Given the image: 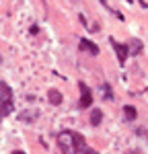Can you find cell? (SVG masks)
<instances>
[{"instance_id":"cell-1","label":"cell","mask_w":148,"mask_h":154,"mask_svg":"<svg viewBox=\"0 0 148 154\" xmlns=\"http://www.w3.org/2000/svg\"><path fill=\"white\" fill-rule=\"evenodd\" d=\"M56 142L60 146V150L64 154H74L76 150H80L82 146H86V140L82 134L78 131H72V130H64L56 136Z\"/></svg>"},{"instance_id":"cell-2","label":"cell","mask_w":148,"mask_h":154,"mask_svg":"<svg viewBox=\"0 0 148 154\" xmlns=\"http://www.w3.org/2000/svg\"><path fill=\"white\" fill-rule=\"evenodd\" d=\"M12 111V91L6 82L0 80V119Z\"/></svg>"},{"instance_id":"cell-3","label":"cell","mask_w":148,"mask_h":154,"mask_svg":"<svg viewBox=\"0 0 148 154\" xmlns=\"http://www.w3.org/2000/svg\"><path fill=\"white\" fill-rule=\"evenodd\" d=\"M78 91H80V103H78V107L80 109H88V107L93 105V93L88 91V86L82 80L78 82Z\"/></svg>"},{"instance_id":"cell-4","label":"cell","mask_w":148,"mask_h":154,"mask_svg":"<svg viewBox=\"0 0 148 154\" xmlns=\"http://www.w3.org/2000/svg\"><path fill=\"white\" fill-rule=\"evenodd\" d=\"M111 45H113L115 54H117V60H119V64H123V62L128 60V56L132 54V51H130V48H128V43H117L115 39H111Z\"/></svg>"},{"instance_id":"cell-5","label":"cell","mask_w":148,"mask_h":154,"mask_svg":"<svg viewBox=\"0 0 148 154\" xmlns=\"http://www.w3.org/2000/svg\"><path fill=\"white\" fill-rule=\"evenodd\" d=\"M78 48H80V51H85V54H88V56H97L99 54V45L93 43L91 39H80Z\"/></svg>"},{"instance_id":"cell-6","label":"cell","mask_w":148,"mask_h":154,"mask_svg":"<svg viewBox=\"0 0 148 154\" xmlns=\"http://www.w3.org/2000/svg\"><path fill=\"white\" fill-rule=\"evenodd\" d=\"M48 99L51 105H60L62 103V93L60 91H56V88H49L48 91Z\"/></svg>"},{"instance_id":"cell-7","label":"cell","mask_w":148,"mask_h":154,"mask_svg":"<svg viewBox=\"0 0 148 154\" xmlns=\"http://www.w3.org/2000/svg\"><path fill=\"white\" fill-rule=\"evenodd\" d=\"M101 121H103V113H101V109H93L91 111V125H101Z\"/></svg>"},{"instance_id":"cell-8","label":"cell","mask_w":148,"mask_h":154,"mask_svg":"<svg viewBox=\"0 0 148 154\" xmlns=\"http://www.w3.org/2000/svg\"><path fill=\"white\" fill-rule=\"evenodd\" d=\"M123 115H125L128 121H134V119L138 117V111H136V107H132V105H123Z\"/></svg>"},{"instance_id":"cell-9","label":"cell","mask_w":148,"mask_h":154,"mask_svg":"<svg viewBox=\"0 0 148 154\" xmlns=\"http://www.w3.org/2000/svg\"><path fill=\"white\" fill-rule=\"evenodd\" d=\"M128 48L134 49L132 54H140V51H142V41H138V39H132V41L128 43Z\"/></svg>"},{"instance_id":"cell-10","label":"cell","mask_w":148,"mask_h":154,"mask_svg":"<svg viewBox=\"0 0 148 154\" xmlns=\"http://www.w3.org/2000/svg\"><path fill=\"white\" fill-rule=\"evenodd\" d=\"M74 154H99L97 150H93V148H88V146H82L80 150H76Z\"/></svg>"},{"instance_id":"cell-11","label":"cell","mask_w":148,"mask_h":154,"mask_svg":"<svg viewBox=\"0 0 148 154\" xmlns=\"http://www.w3.org/2000/svg\"><path fill=\"white\" fill-rule=\"evenodd\" d=\"M103 97H105V99H113V93H111V86L109 84H103Z\"/></svg>"},{"instance_id":"cell-12","label":"cell","mask_w":148,"mask_h":154,"mask_svg":"<svg viewBox=\"0 0 148 154\" xmlns=\"http://www.w3.org/2000/svg\"><path fill=\"white\" fill-rule=\"evenodd\" d=\"M0 60H2V58H0Z\"/></svg>"}]
</instances>
